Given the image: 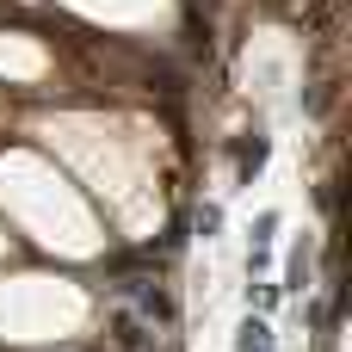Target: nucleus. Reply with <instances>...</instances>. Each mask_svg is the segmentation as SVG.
<instances>
[{
	"label": "nucleus",
	"mask_w": 352,
	"mask_h": 352,
	"mask_svg": "<svg viewBox=\"0 0 352 352\" xmlns=\"http://www.w3.org/2000/svg\"><path fill=\"white\" fill-rule=\"evenodd\" d=\"M235 352H272V328L248 316V322H241V340H235Z\"/></svg>",
	"instance_id": "f257e3e1"
},
{
	"label": "nucleus",
	"mask_w": 352,
	"mask_h": 352,
	"mask_svg": "<svg viewBox=\"0 0 352 352\" xmlns=\"http://www.w3.org/2000/svg\"><path fill=\"white\" fill-rule=\"evenodd\" d=\"M303 285H309V241L291 254V285H285V291H303Z\"/></svg>",
	"instance_id": "f03ea898"
}]
</instances>
